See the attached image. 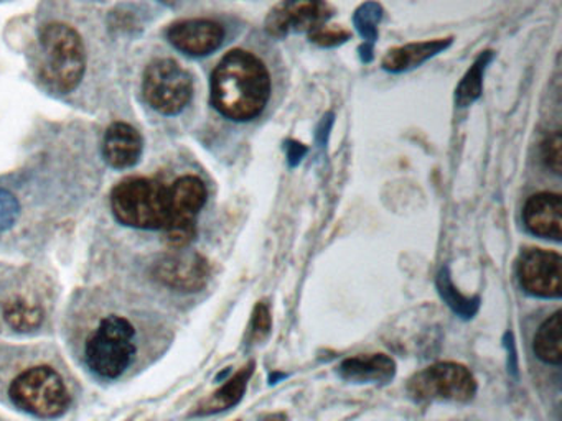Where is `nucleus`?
Masks as SVG:
<instances>
[{"mask_svg": "<svg viewBox=\"0 0 562 421\" xmlns=\"http://www.w3.org/2000/svg\"><path fill=\"white\" fill-rule=\"evenodd\" d=\"M68 335L80 364L101 382L124 380L143 371L170 341L153 306L114 289L83 293L71 311Z\"/></svg>", "mask_w": 562, "mask_h": 421, "instance_id": "f257e3e1", "label": "nucleus"}, {"mask_svg": "<svg viewBox=\"0 0 562 421\" xmlns=\"http://www.w3.org/2000/svg\"><path fill=\"white\" fill-rule=\"evenodd\" d=\"M5 352L2 394L19 411L44 420L64 417L74 401L67 368L58 355L41 348H15Z\"/></svg>", "mask_w": 562, "mask_h": 421, "instance_id": "f03ea898", "label": "nucleus"}, {"mask_svg": "<svg viewBox=\"0 0 562 421\" xmlns=\"http://www.w3.org/2000/svg\"><path fill=\"white\" fill-rule=\"evenodd\" d=\"M271 98V76L265 62L246 49L226 53L212 75V104L235 122L258 117Z\"/></svg>", "mask_w": 562, "mask_h": 421, "instance_id": "7ed1b4c3", "label": "nucleus"}, {"mask_svg": "<svg viewBox=\"0 0 562 421\" xmlns=\"http://www.w3.org/2000/svg\"><path fill=\"white\" fill-rule=\"evenodd\" d=\"M50 312V289L41 276H0V331L41 334Z\"/></svg>", "mask_w": 562, "mask_h": 421, "instance_id": "20e7f679", "label": "nucleus"}, {"mask_svg": "<svg viewBox=\"0 0 562 421\" xmlns=\"http://www.w3.org/2000/svg\"><path fill=\"white\" fill-rule=\"evenodd\" d=\"M41 78L54 91H75L87 69L83 39L74 26L64 22L48 23L41 33Z\"/></svg>", "mask_w": 562, "mask_h": 421, "instance_id": "39448f33", "label": "nucleus"}, {"mask_svg": "<svg viewBox=\"0 0 562 421\" xmlns=\"http://www.w3.org/2000/svg\"><path fill=\"white\" fill-rule=\"evenodd\" d=\"M111 209L123 226L162 230L169 219V186L156 178H126L111 193Z\"/></svg>", "mask_w": 562, "mask_h": 421, "instance_id": "423d86ee", "label": "nucleus"}, {"mask_svg": "<svg viewBox=\"0 0 562 421\" xmlns=\"http://www.w3.org/2000/svg\"><path fill=\"white\" fill-rule=\"evenodd\" d=\"M143 92L154 111L177 115L192 101L193 79L173 59H156L144 71Z\"/></svg>", "mask_w": 562, "mask_h": 421, "instance_id": "0eeeda50", "label": "nucleus"}, {"mask_svg": "<svg viewBox=\"0 0 562 421\" xmlns=\"http://www.w3.org/2000/svg\"><path fill=\"white\" fill-rule=\"evenodd\" d=\"M206 186L199 177L186 174L169 186V219L164 239L170 249H186L196 236V216L206 203Z\"/></svg>", "mask_w": 562, "mask_h": 421, "instance_id": "6e6552de", "label": "nucleus"}, {"mask_svg": "<svg viewBox=\"0 0 562 421\" xmlns=\"http://www.w3.org/2000/svg\"><path fill=\"white\" fill-rule=\"evenodd\" d=\"M409 394L424 401H469L476 391L469 368L456 362H440L411 378Z\"/></svg>", "mask_w": 562, "mask_h": 421, "instance_id": "1a4fd4ad", "label": "nucleus"}, {"mask_svg": "<svg viewBox=\"0 0 562 421\" xmlns=\"http://www.w3.org/2000/svg\"><path fill=\"white\" fill-rule=\"evenodd\" d=\"M149 276L162 288L195 293L209 283L210 265L200 253L183 249L172 250L150 263Z\"/></svg>", "mask_w": 562, "mask_h": 421, "instance_id": "9d476101", "label": "nucleus"}, {"mask_svg": "<svg viewBox=\"0 0 562 421\" xmlns=\"http://www.w3.org/2000/svg\"><path fill=\"white\" fill-rule=\"evenodd\" d=\"M331 12L327 0H282L269 12L266 30L278 38L291 33L312 32L324 25Z\"/></svg>", "mask_w": 562, "mask_h": 421, "instance_id": "9b49d317", "label": "nucleus"}, {"mask_svg": "<svg viewBox=\"0 0 562 421\" xmlns=\"http://www.w3.org/2000/svg\"><path fill=\"white\" fill-rule=\"evenodd\" d=\"M519 280L526 292L542 298H559L562 293V259L549 250H528L519 262Z\"/></svg>", "mask_w": 562, "mask_h": 421, "instance_id": "f8f14e48", "label": "nucleus"}, {"mask_svg": "<svg viewBox=\"0 0 562 421\" xmlns=\"http://www.w3.org/2000/svg\"><path fill=\"white\" fill-rule=\"evenodd\" d=\"M170 45L189 56H206L222 46L225 30L218 22L206 19H189L173 23L167 30Z\"/></svg>", "mask_w": 562, "mask_h": 421, "instance_id": "ddd939ff", "label": "nucleus"}, {"mask_svg": "<svg viewBox=\"0 0 562 421\" xmlns=\"http://www.w3.org/2000/svg\"><path fill=\"white\" fill-rule=\"evenodd\" d=\"M525 224L532 234L561 240L562 237V197L558 193H538L525 204Z\"/></svg>", "mask_w": 562, "mask_h": 421, "instance_id": "4468645a", "label": "nucleus"}, {"mask_svg": "<svg viewBox=\"0 0 562 421\" xmlns=\"http://www.w3.org/2000/svg\"><path fill=\"white\" fill-rule=\"evenodd\" d=\"M143 148L139 132L126 122H114L104 134L103 157L116 170L134 167L140 160Z\"/></svg>", "mask_w": 562, "mask_h": 421, "instance_id": "2eb2a0df", "label": "nucleus"}, {"mask_svg": "<svg viewBox=\"0 0 562 421\" xmlns=\"http://www.w3.org/2000/svg\"><path fill=\"white\" fill-rule=\"evenodd\" d=\"M452 39H432V42L407 43L404 46L390 49L383 58V68L387 71L400 72L419 66L420 62L437 55L450 45Z\"/></svg>", "mask_w": 562, "mask_h": 421, "instance_id": "dca6fc26", "label": "nucleus"}, {"mask_svg": "<svg viewBox=\"0 0 562 421\" xmlns=\"http://www.w3.org/2000/svg\"><path fill=\"white\" fill-rule=\"evenodd\" d=\"M340 372L350 380H387L396 372V364L384 354L358 355L347 359Z\"/></svg>", "mask_w": 562, "mask_h": 421, "instance_id": "f3484780", "label": "nucleus"}, {"mask_svg": "<svg viewBox=\"0 0 562 421\" xmlns=\"http://www.w3.org/2000/svg\"><path fill=\"white\" fill-rule=\"evenodd\" d=\"M535 352L541 361L559 365L562 362L561 311L549 316L535 335Z\"/></svg>", "mask_w": 562, "mask_h": 421, "instance_id": "a211bd4d", "label": "nucleus"}, {"mask_svg": "<svg viewBox=\"0 0 562 421\" xmlns=\"http://www.w3.org/2000/svg\"><path fill=\"white\" fill-rule=\"evenodd\" d=\"M255 365L249 364L248 367L241 368L235 377L229 378L218 391L212 395L205 403L196 411L199 414L216 413V411L226 410L241 400L245 394L246 385H248L249 377L252 374Z\"/></svg>", "mask_w": 562, "mask_h": 421, "instance_id": "6ab92c4d", "label": "nucleus"}, {"mask_svg": "<svg viewBox=\"0 0 562 421\" xmlns=\"http://www.w3.org/2000/svg\"><path fill=\"white\" fill-rule=\"evenodd\" d=\"M488 58L490 52L480 56L473 68L467 72L465 78L460 82L459 89H457V101H459V104L467 105L479 98L480 89H482V71L485 69Z\"/></svg>", "mask_w": 562, "mask_h": 421, "instance_id": "aec40b11", "label": "nucleus"}, {"mask_svg": "<svg viewBox=\"0 0 562 421\" xmlns=\"http://www.w3.org/2000/svg\"><path fill=\"white\" fill-rule=\"evenodd\" d=\"M21 216V203L14 193L0 187V234L8 232Z\"/></svg>", "mask_w": 562, "mask_h": 421, "instance_id": "412c9836", "label": "nucleus"}, {"mask_svg": "<svg viewBox=\"0 0 562 421\" xmlns=\"http://www.w3.org/2000/svg\"><path fill=\"white\" fill-rule=\"evenodd\" d=\"M542 160L549 170L555 174H561L562 170V137L561 132L555 130L549 134L542 141Z\"/></svg>", "mask_w": 562, "mask_h": 421, "instance_id": "4be33fe9", "label": "nucleus"}, {"mask_svg": "<svg viewBox=\"0 0 562 421\" xmlns=\"http://www.w3.org/2000/svg\"><path fill=\"white\" fill-rule=\"evenodd\" d=\"M311 35V39L317 45L321 46H335L340 45V43L347 42L350 33L347 30L340 29V26H331V25H321L317 29L308 32Z\"/></svg>", "mask_w": 562, "mask_h": 421, "instance_id": "5701e85b", "label": "nucleus"}, {"mask_svg": "<svg viewBox=\"0 0 562 421\" xmlns=\"http://www.w3.org/2000/svg\"><path fill=\"white\" fill-rule=\"evenodd\" d=\"M378 22H380V7L376 3L370 2L361 7L357 15V25L361 35L367 36L368 39H373L376 36Z\"/></svg>", "mask_w": 562, "mask_h": 421, "instance_id": "b1692460", "label": "nucleus"}, {"mask_svg": "<svg viewBox=\"0 0 562 421\" xmlns=\"http://www.w3.org/2000/svg\"><path fill=\"white\" fill-rule=\"evenodd\" d=\"M271 329V312L266 305L256 306L255 316H252V334L261 339L262 335L268 334Z\"/></svg>", "mask_w": 562, "mask_h": 421, "instance_id": "393cba45", "label": "nucleus"}, {"mask_svg": "<svg viewBox=\"0 0 562 421\" xmlns=\"http://www.w3.org/2000/svg\"><path fill=\"white\" fill-rule=\"evenodd\" d=\"M160 2H164V3H173V0H160Z\"/></svg>", "mask_w": 562, "mask_h": 421, "instance_id": "a878e982", "label": "nucleus"}]
</instances>
